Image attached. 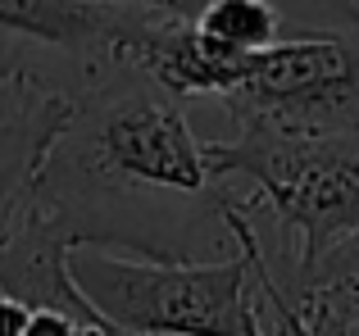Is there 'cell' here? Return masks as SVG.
<instances>
[{
  "label": "cell",
  "instance_id": "obj_1",
  "mask_svg": "<svg viewBox=\"0 0 359 336\" xmlns=\"http://www.w3.org/2000/svg\"><path fill=\"white\" fill-rule=\"evenodd\" d=\"M223 227L237 241L232 259H123L82 246L69 259L73 282L100 318L141 336H269L255 277L259 232L237 195L223 204Z\"/></svg>",
  "mask_w": 359,
  "mask_h": 336
},
{
  "label": "cell",
  "instance_id": "obj_2",
  "mask_svg": "<svg viewBox=\"0 0 359 336\" xmlns=\"http://www.w3.org/2000/svg\"><path fill=\"white\" fill-rule=\"evenodd\" d=\"M205 160L219 182H250L255 200L282 223L296 246L291 282L359 227V132L291 136L237 127L228 141H205Z\"/></svg>",
  "mask_w": 359,
  "mask_h": 336
},
{
  "label": "cell",
  "instance_id": "obj_3",
  "mask_svg": "<svg viewBox=\"0 0 359 336\" xmlns=\"http://www.w3.org/2000/svg\"><path fill=\"white\" fill-rule=\"evenodd\" d=\"M232 127L255 132H359V32L314 27L282 36L250 59L237 91L223 96Z\"/></svg>",
  "mask_w": 359,
  "mask_h": 336
},
{
  "label": "cell",
  "instance_id": "obj_4",
  "mask_svg": "<svg viewBox=\"0 0 359 336\" xmlns=\"http://www.w3.org/2000/svg\"><path fill=\"white\" fill-rule=\"evenodd\" d=\"M73 118V91L27 64H0V246L36 195V177Z\"/></svg>",
  "mask_w": 359,
  "mask_h": 336
},
{
  "label": "cell",
  "instance_id": "obj_5",
  "mask_svg": "<svg viewBox=\"0 0 359 336\" xmlns=\"http://www.w3.org/2000/svg\"><path fill=\"white\" fill-rule=\"evenodd\" d=\"M141 9L96 5V0H0V32L41 41L82 64V78H100L109 69H128L132 41L141 36Z\"/></svg>",
  "mask_w": 359,
  "mask_h": 336
},
{
  "label": "cell",
  "instance_id": "obj_6",
  "mask_svg": "<svg viewBox=\"0 0 359 336\" xmlns=\"http://www.w3.org/2000/svg\"><path fill=\"white\" fill-rule=\"evenodd\" d=\"M69 259H73V237L32 195V204L23 209V218L14 223V232L0 246V295L27 304V309L64 314V318L82 323V328H96L105 318L78 291Z\"/></svg>",
  "mask_w": 359,
  "mask_h": 336
},
{
  "label": "cell",
  "instance_id": "obj_7",
  "mask_svg": "<svg viewBox=\"0 0 359 336\" xmlns=\"http://www.w3.org/2000/svg\"><path fill=\"white\" fill-rule=\"evenodd\" d=\"M191 23L210 41L237 55H259L273 41H282V14L273 0H205V9Z\"/></svg>",
  "mask_w": 359,
  "mask_h": 336
},
{
  "label": "cell",
  "instance_id": "obj_8",
  "mask_svg": "<svg viewBox=\"0 0 359 336\" xmlns=\"http://www.w3.org/2000/svg\"><path fill=\"white\" fill-rule=\"evenodd\" d=\"M287 300L309 336H359V286H300Z\"/></svg>",
  "mask_w": 359,
  "mask_h": 336
},
{
  "label": "cell",
  "instance_id": "obj_9",
  "mask_svg": "<svg viewBox=\"0 0 359 336\" xmlns=\"http://www.w3.org/2000/svg\"><path fill=\"white\" fill-rule=\"evenodd\" d=\"M300 286H359V227L346 241H337L300 282L282 286V291H300Z\"/></svg>",
  "mask_w": 359,
  "mask_h": 336
},
{
  "label": "cell",
  "instance_id": "obj_10",
  "mask_svg": "<svg viewBox=\"0 0 359 336\" xmlns=\"http://www.w3.org/2000/svg\"><path fill=\"white\" fill-rule=\"evenodd\" d=\"M96 5H123V9H141L155 18H196L205 9V0H96Z\"/></svg>",
  "mask_w": 359,
  "mask_h": 336
},
{
  "label": "cell",
  "instance_id": "obj_11",
  "mask_svg": "<svg viewBox=\"0 0 359 336\" xmlns=\"http://www.w3.org/2000/svg\"><path fill=\"white\" fill-rule=\"evenodd\" d=\"M23 336H82V323L64 318V314L32 309V318H27V332H23Z\"/></svg>",
  "mask_w": 359,
  "mask_h": 336
},
{
  "label": "cell",
  "instance_id": "obj_12",
  "mask_svg": "<svg viewBox=\"0 0 359 336\" xmlns=\"http://www.w3.org/2000/svg\"><path fill=\"white\" fill-rule=\"evenodd\" d=\"M27 318H32V309H27V304L0 295V336H23L27 332Z\"/></svg>",
  "mask_w": 359,
  "mask_h": 336
},
{
  "label": "cell",
  "instance_id": "obj_13",
  "mask_svg": "<svg viewBox=\"0 0 359 336\" xmlns=\"http://www.w3.org/2000/svg\"><path fill=\"white\" fill-rule=\"evenodd\" d=\"M82 336H141V332H128V328H114V323H96V328H82Z\"/></svg>",
  "mask_w": 359,
  "mask_h": 336
},
{
  "label": "cell",
  "instance_id": "obj_14",
  "mask_svg": "<svg viewBox=\"0 0 359 336\" xmlns=\"http://www.w3.org/2000/svg\"><path fill=\"white\" fill-rule=\"evenodd\" d=\"M264 314H269V309H264ZM269 318H273V314H269ZM273 336H291L287 328H282V318H273Z\"/></svg>",
  "mask_w": 359,
  "mask_h": 336
}]
</instances>
